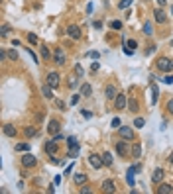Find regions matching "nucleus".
Masks as SVG:
<instances>
[{
  "mask_svg": "<svg viewBox=\"0 0 173 194\" xmlns=\"http://www.w3.org/2000/svg\"><path fill=\"white\" fill-rule=\"evenodd\" d=\"M128 110H132V112H136V110H138V102L134 100V98H132V100H128Z\"/></svg>",
  "mask_w": 173,
  "mask_h": 194,
  "instance_id": "obj_26",
  "label": "nucleus"
},
{
  "mask_svg": "<svg viewBox=\"0 0 173 194\" xmlns=\"http://www.w3.org/2000/svg\"><path fill=\"white\" fill-rule=\"evenodd\" d=\"M67 145H69V149H73V147H79V141L75 139V137H67Z\"/></svg>",
  "mask_w": 173,
  "mask_h": 194,
  "instance_id": "obj_24",
  "label": "nucleus"
},
{
  "mask_svg": "<svg viewBox=\"0 0 173 194\" xmlns=\"http://www.w3.org/2000/svg\"><path fill=\"white\" fill-rule=\"evenodd\" d=\"M41 92H43V96H46V98H51V96H53V92H51V86H49V84H43V86H41Z\"/></svg>",
  "mask_w": 173,
  "mask_h": 194,
  "instance_id": "obj_21",
  "label": "nucleus"
},
{
  "mask_svg": "<svg viewBox=\"0 0 173 194\" xmlns=\"http://www.w3.org/2000/svg\"><path fill=\"white\" fill-rule=\"evenodd\" d=\"M116 151L120 157H128V155H132V149H128V145L124 143V141H120V143L116 145Z\"/></svg>",
  "mask_w": 173,
  "mask_h": 194,
  "instance_id": "obj_6",
  "label": "nucleus"
},
{
  "mask_svg": "<svg viewBox=\"0 0 173 194\" xmlns=\"http://www.w3.org/2000/svg\"><path fill=\"white\" fill-rule=\"evenodd\" d=\"M77 155H79V147H73V149H69V157H71V159H75Z\"/></svg>",
  "mask_w": 173,
  "mask_h": 194,
  "instance_id": "obj_33",
  "label": "nucleus"
},
{
  "mask_svg": "<svg viewBox=\"0 0 173 194\" xmlns=\"http://www.w3.org/2000/svg\"><path fill=\"white\" fill-rule=\"evenodd\" d=\"M140 155H142V145L134 143V145H132V155H130V157H134V159H140Z\"/></svg>",
  "mask_w": 173,
  "mask_h": 194,
  "instance_id": "obj_17",
  "label": "nucleus"
},
{
  "mask_svg": "<svg viewBox=\"0 0 173 194\" xmlns=\"http://www.w3.org/2000/svg\"><path fill=\"white\" fill-rule=\"evenodd\" d=\"M8 57L12 59V61H18V53H16L14 49H12V51H8Z\"/></svg>",
  "mask_w": 173,
  "mask_h": 194,
  "instance_id": "obj_36",
  "label": "nucleus"
},
{
  "mask_svg": "<svg viewBox=\"0 0 173 194\" xmlns=\"http://www.w3.org/2000/svg\"><path fill=\"white\" fill-rule=\"evenodd\" d=\"M73 181H75V184H85V182H87V175L79 173V175H75V176H73Z\"/></svg>",
  "mask_w": 173,
  "mask_h": 194,
  "instance_id": "obj_19",
  "label": "nucleus"
},
{
  "mask_svg": "<svg viewBox=\"0 0 173 194\" xmlns=\"http://www.w3.org/2000/svg\"><path fill=\"white\" fill-rule=\"evenodd\" d=\"M46 153H49V155H55L57 153V141L55 139L46 141Z\"/></svg>",
  "mask_w": 173,
  "mask_h": 194,
  "instance_id": "obj_9",
  "label": "nucleus"
},
{
  "mask_svg": "<svg viewBox=\"0 0 173 194\" xmlns=\"http://www.w3.org/2000/svg\"><path fill=\"white\" fill-rule=\"evenodd\" d=\"M89 57H91V59H99L100 53H99V51H91V53H89Z\"/></svg>",
  "mask_w": 173,
  "mask_h": 194,
  "instance_id": "obj_38",
  "label": "nucleus"
},
{
  "mask_svg": "<svg viewBox=\"0 0 173 194\" xmlns=\"http://www.w3.org/2000/svg\"><path fill=\"white\" fill-rule=\"evenodd\" d=\"M16 151H30V145L28 143H18L16 145Z\"/></svg>",
  "mask_w": 173,
  "mask_h": 194,
  "instance_id": "obj_32",
  "label": "nucleus"
},
{
  "mask_svg": "<svg viewBox=\"0 0 173 194\" xmlns=\"http://www.w3.org/2000/svg\"><path fill=\"white\" fill-rule=\"evenodd\" d=\"M102 161H104V165H106V167H110L112 165V155L106 151V153H102Z\"/></svg>",
  "mask_w": 173,
  "mask_h": 194,
  "instance_id": "obj_23",
  "label": "nucleus"
},
{
  "mask_svg": "<svg viewBox=\"0 0 173 194\" xmlns=\"http://www.w3.org/2000/svg\"><path fill=\"white\" fill-rule=\"evenodd\" d=\"M91 90H93V88H91V84H89V83H85V84L81 86V92H83V96H91Z\"/></svg>",
  "mask_w": 173,
  "mask_h": 194,
  "instance_id": "obj_22",
  "label": "nucleus"
},
{
  "mask_svg": "<svg viewBox=\"0 0 173 194\" xmlns=\"http://www.w3.org/2000/svg\"><path fill=\"white\" fill-rule=\"evenodd\" d=\"M91 71H99V63H93L91 65Z\"/></svg>",
  "mask_w": 173,
  "mask_h": 194,
  "instance_id": "obj_50",
  "label": "nucleus"
},
{
  "mask_svg": "<svg viewBox=\"0 0 173 194\" xmlns=\"http://www.w3.org/2000/svg\"><path fill=\"white\" fill-rule=\"evenodd\" d=\"M81 192H83V194H89V192H91V188H89V186H83Z\"/></svg>",
  "mask_w": 173,
  "mask_h": 194,
  "instance_id": "obj_48",
  "label": "nucleus"
},
{
  "mask_svg": "<svg viewBox=\"0 0 173 194\" xmlns=\"http://www.w3.org/2000/svg\"><path fill=\"white\" fill-rule=\"evenodd\" d=\"M154 18H155V22H157V24H165V22H167V16H165V12H163L161 8L154 12Z\"/></svg>",
  "mask_w": 173,
  "mask_h": 194,
  "instance_id": "obj_11",
  "label": "nucleus"
},
{
  "mask_svg": "<svg viewBox=\"0 0 173 194\" xmlns=\"http://www.w3.org/2000/svg\"><path fill=\"white\" fill-rule=\"evenodd\" d=\"M77 102H79V94H75L73 98H71V104H77Z\"/></svg>",
  "mask_w": 173,
  "mask_h": 194,
  "instance_id": "obj_49",
  "label": "nucleus"
},
{
  "mask_svg": "<svg viewBox=\"0 0 173 194\" xmlns=\"http://www.w3.org/2000/svg\"><path fill=\"white\" fill-rule=\"evenodd\" d=\"M104 96H106L108 100H116V96H118V92H116V86H106L104 88Z\"/></svg>",
  "mask_w": 173,
  "mask_h": 194,
  "instance_id": "obj_10",
  "label": "nucleus"
},
{
  "mask_svg": "<svg viewBox=\"0 0 173 194\" xmlns=\"http://www.w3.org/2000/svg\"><path fill=\"white\" fill-rule=\"evenodd\" d=\"M49 55H51V53H49V49H47L46 45H41V57H43V59L47 61V59H49Z\"/></svg>",
  "mask_w": 173,
  "mask_h": 194,
  "instance_id": "obj_31",
  "label": "nucleus"
},
{
  "mask_svg": "<svg viewBox=\"0 0 173 194\" xmlns=\"http://www.w3.org/2000/svg\"><path fill=\"white\" fill-rule=\"evenodd\" d=\"M171 12H173V6H171Z\"/></svg>",
  "mask_w": 173,
  "mask_h": 194,
  "instance_id": "obj_53",
  "label": "nucleus"
},
{
  "mask_svg": "<svg viewBox=\"0 0 173 194\" xmlns=\"http://www.w3.org/2000/svg\"><path fill=\"white\" fill-rule=\"evenodd\" d=\"M167 110H169L171 114H173V100H169V102H167Z\"/></svg>",
  "mask_w": 173,
  "mask_h": 194,
  "instance_id": "obj_47",
  "label": "nucleus"
},
{
  "mask_svg": "<svg viewBox=\"0 0 173 194\" xmlns=\"http://www.w3.org/2000/svg\"><path fill=\"white\" fill-rule=\"evenodd\" d=\"M47 131L51 133V135H55V133H59V122L51 120V122H49V125H47Z\"/></svg>",
  "mask_w": 173,
  "mask_h": 194,
  "instance_id": "obj_15",
  "label": "nucleus"
},
{
  "mask_svg": "<svg viewBox=\"0 0 173 194\" xmlns=\"http://www.w3.org/2000/svg\"><path fill=\"white\" fill-rule=\"evenodd\" d=\"M53 139H55V141H57V143H59V141H61V139H65V137L61 135V133H55V135H53Z\"/></svg>",
  "mask_w": 173,
  "mask_h": 194,
  "instance_id": "obj_46",
  "label": "nucleus"
},
{
  "mask_svg": "<svg viewBox=\"0 0 173 194\" xmlns=\"http://www.w3.org/2000/svg\"><path fill=\"white\" fill-rule=\"evenodd\" d=\"M110 125H112V128H116V130H118V128H120V120H118V118H114V120H112V124H110Z\"/></svg>",
  "mask_w": 173,
  "mask_h": 194,
  "instance_id": "obj_40",
  "label": "nucleus"
},
{
  "mask_svg": "<svg viewBox=\"0 0 173 194\" xmlns=\"http://www.w3.org/2000/svg\"><path fill=\"white\" fill-rule=\"evenodd\" d=\"M28 41H30V43H34V45H37V41H40V39H37V35H35V33H28Z\"/></svg>",
  "mask_w": 173,
  "mask_h": 194,
  "instance_id": "obj_30",
  "label": "nucleus"
},
{
  "mask_svg": "<svg viewBox=\"0 0 173 194\" xmlns=\"http://www.w3.org/2000/svg\"><path fill=\"white\" fill-rule=\"evenodd\" d=\"M130 4H132V0H120V2H118V8H120V10H126Z\"/></svg>",
  "mask_w": 173,
  "mask_h": 194,
  "instance_id": "obj_25",
  "label": "nucleus"
},
{
  "mask_svg": "<svg viewBox=\"0 0 173 194\" xmlns=\"http://www.w3.org/2000/svg\"><path fill=\"white\" fill-rule=\"evenodd\" d=\"M47 84H49L51 88H57L59 84H61V79H59L57 73H49V74H47Z\"/></svg>",
  "mask_w": 173,
  "mask_h": 194,
  "instance_id": "obj_4",
  "label": "nucleus"
},
{
  "mask_svg": "<svg viewBox=\"0 0 173 194\" xmlns=\"http://www.w3.org/2000/svg\"><path fill=\"white\" fill-rule=\"evenodd\" d=\"M2 131H4L8 137H16V128L10 125V124H4V125H2Z\"/></svg>",
  "mask_w": 173,
  "mask_h": 194,
  "instance_id": "obj_12",
  "label": "nucleus"
},
{
  "mask_svg": "<svg viewBox=\"0 0 173 194\" xmlns=\"http://www.w3.org/2000/svg\"><path fill=\"white\" fill-rule=\"evenodd\" d=\"M157 98H159V88H157L155 84H152V104H155Z\"/></svg>",
  "mask_w": 173,
  "mask_h": 194,
  "instance_id": "obj_20",
  "label": "nucleus"
},
{
  "mask_svg": "<svg viewBox=\"0 0 173 194\" xmlns=\"http://www.w3.org/2000/svg\"><path fill=\"white\" fill-rule=\"evenodd\" d=\"M126 45L130 47V49H136V47H138V43L134 41V39H128V41H126Z\"/></svg>",
  "mask_w": 173,
  "mask_h": 194,
  "instance_id": "obj_35",
  "label": "nucleus"
},
{
  "mask_svg": "<svg viewBox=\"0 0 173 194\" xmlns=\"http://www.w3.org/2000/svg\"><path fill=\"white\" fill-rule=\"evenodd\" d=\"M157 69L163 71V73H169L173 71V59H167V57H161L157 59Z\"/></svg>",
  "mask_w": 173,
  "mask_h": 194,
  "instance_id": "obj_1",
  "label": "nucleus"
},
{
  "mask_svg": "<svg viewBox=\"0 0 173 194\" xmlns=\"http://www.w3.org/2000/svg\"><path fill=\"white\" fill-rule=\"evenodd\" d=\"M35 163H37L35 157H34V155H30V151H26V155H22V165H24L26 169L28 167H34Z\"/></svg>",
  "mask_w": 173,
  "mask_h": 194,
  "instance_id": "obj_3",
  "label": "nucleus"
},
{
  "mask_svg": "<svg viewBox=\"0 0 173 194\" xmlns=\"http://www.w3.org/2000/svg\"><path fill=\"white\" fill-rule=\"evenodd\" d=\"M28 55H30V57L34 59V63H40V61H37V55L34 53V51H30V49H28Z\"/></svg>",
  "mask_w": 173,
  "mask_h": 194,
  "instance_id": "obj_41",
  "label": "nucleus"
},
{
  "mask_svg": "<svg viewBox=\"0 0 173 194\" xmlns=\"http://www.w3.org/2000/svg\"><path fill=\"white\" fill-rule=\"evenodd\" d=\"M118 131L124 139H134V131H132V128H128V125H120Z\"/></svg>",
  "mask_w": 173,
  "mask_h": 194,
  "instance_id": "obj_7",
  "label": "nucleus"
},
{
  "mask_svg": "<svg viewBox=\"0 0 173 194\" xmlns=\"http://www.w3.org/2000/svg\"><path fill=\"white\" fill-rule=\"evenodd\" d=\"M157 192H159V194H171L173 192V186L171 184H161L159 188H157Z\"/></svg>",
  "mask_w": 173,
  "mask_h": 194,
  "instance_id": "obj_18",
  "label": "nucleus"
},
{
  "mask_svg": "<svg viewBox=\"0 0 173 194\" xmlns=\"http://www.w3.org/2000/svg\"><path fill=\"white\" fill-rule=\"evenodd\" d=\"M122 51H124L126 55H132L134 53V49H130V47H122Z\"/></svg>",
  "mask_w": 173,
  "mask_h": 194,
  "instance_id": "obj_44",
  "label": "nucleus"
},
{
  "mask_svg": "<svg viewBox=\"0 0 173 194\" xmlns=\"http://www.w3.org/2000/svg\"><path fill=\"white\" fill-rule=\"evenodd\" d=\"M75 73H77L79 77H83V67L81 65H75Z\"/></svg>",
  "mask_w": 173,
  "mask_h": 194,
  "instance_id": "obj_39",
  "label": "nucleus"
},
{
  "mask_svg": "<svg viewBox=\"0 0 173 194\" xmlns=\"http://www.w3.org/2000/svg\"><path fill=\"white\" fill-rule=\"evenodd\" d=\"M128 173H132V175H136V173H142V165H132L130 169H128Z\"/></svg>",
  "mask_w": 173,
  "mask_h": 194,
  "instance_id": "obj_27",
  "label": "nucleus"
},
{
  "mask_svg": "<svg viewBox=\"0 0 173 194\" xmlns=\"http://www.w3.org/2000/svg\"><path fill=\"white\" fill-rule=\"evenodd\" d=\"M112 28H114V29H120V28H122V24H120V22L116 20V22H112V24H110Z\"/></svg>",
  "mask_w": 173,
  "mask_h": 194,
  "instance_id": "obj_42",
  "label": "nucleus"
},
{
  "mask_svg": "<svg viewBox=\"0 0 173 194\" xmlns=\"http://www.w3.org/2000/svg\"><path fill=\"white\" fill-rule=\"evenodd\" d=\"M10 32V26H2V35H8Z\"/></svg>",
  "mask_w": 173,
  "mask_h": 194,
  "instance_id": "obj_43",
  "label": "nucleus"
},
{
  "mask_svg": "<svg viewBox=\"0 0 173 194\" xmlns=\"http://www.w3.org/2000/svg\"><path fill=\"white\" fill-rule=\"evenodd\" d=\"M144 33H146V35H152V33H154L152 24H149V22H146V24H144Z\"/></svg>",
  "mask_w": 173,
  "mask_h": 194,
  "instance_id": "obj_28",
  "label": "nucleus"
},
{
  "mask_svg": "<svg viewBox=\"0 0 173 194\" xmlns=\"http://www.w3.org/2000/svg\"><path fill=\"white\" fill-rule=\"evenodd\" d=\"M35 133H37V131H35V128H26V135H28V137H34Z\"/></svg>",
  "mask_w": 173,
  "mask_h": 194,
  "instance_id": "obj_34",
  "label": "nucleus"
},
{
  "mask_svg": "<svg viewBox=\"0 0 173 194\" xmlns=\"http://www.w3.org/2000/svg\"><path fill=\"white\" fill-rule=\"evenodd\" d=\"M157 4H159V6H163V4H165V0H157Z\"/></svg>",
  "mask_w": 173,
  "mask_h": 194,
  "instance_id": "obj_51",
  "label": "nucleus"
},
{
  "mask_svg": "<svg viewBox=\"0 0 173 194\" xmlns=\"http://www.w3.org/2000/svg\"><path fill=\"white\" fill-rule=\"evenodd\" d=\"M163 80H165V83H167V84H173V74H169V77H165Z\"/></svg>",
  "mask_w": 173,
  "mask_h": 194,
  "instance_id": "obj_45",
  "label": "nucleus"
},
{
  "mask_svg": "<svg viewBox=\"0 0 173 194\" xmlns=\"http://www.w3.org/2000/svg\"><path fill=\"white\" fill-rule=\"evenodd\" d=\"M102 190H104V192H116V186H114V182H112V181H104V182H102Z\"/></svg>",
  "mask_w": 173,
  "mask_h": 194,
  "instance_id": "obj_16",
  "label": "nucleus"
},
{
  "mask_svg": "<svg viewBox=\"0 0 173 194\" xmlns=\"http://www.w3.org/2000/svg\"><path fill=\"white\" fill-rule=\"evenodd\" d=\"M132 176H134L132 173H128V175H126V181H128V184H130V186H134V178H132Z\"/></svg>",
  "mask_w": 173,
  "mask_h": 194,
  "instance_id": "obj_37",
  "label": "nucleus"
},
{
  "mask_svg": "<svg viewBox=\"0 0 173 194\" xmlns=\"http://www.w3.org/2000/svg\"><path fill=\"white\" fill-rule=\"evenodd\" d=\"M53 61H55L57 65H63V63H65V53H61V49H57L55 53H53Z\"/></svg>",
  "mask_w": 173,
  "mask_h": 194,
  "instance_id": "obj_14",
  "label": "nucleus"
},
{
  "mask_svg": "<svg viewBox=\"0 0 173 194\" xmlns=\"http://www.w3.org/2000/svg\"><path fill=\"white\" fill-rule=\"evenodd\" d=\"M89 165H91L93 169H100V167L104 165L102 155H91V157H89Z\"/></svg>",
  "mask_w": 173,
  "mask_h": 194,
  "instance_id": "obj_2",
  "label": "nucleus"
},
{
  "mask_svg": "<svg viewBox=\"0 0 173 194\" xmlns=\"http://www.w3.org/2000/svg\"><path fill=\"white\" fill-rule=\"evenodd\" d=\"M134 125H136V128H144L146 120H144V118H136V120H134Z\"/></svg>",
  "mask_w": 173,
  "mask_h": 194,
  "instance_id": "obj_29",
  "label": "nucleus"
},
{
  "mask_svg": "<svg viewBox=\"0 0 173 194\" xmlns=\"http://www.w3.org/2000/svg\"><path fill=\"white\" fill-rule=\"evenodd\" d=\"M163 175H165L163 169H155L154 175H152V181H154V182H161V181H163Z\"/></svg>",
  "mask_w": 173,
  "mask_h": 194,
  "instance_id": "obj_13",
  "label": "nucleus"
},
{
  "mask_svg": "<svg viewBox=\"0 0 173 194\" xmlns=\"http://www.w3.org/2000/svg\"><path fill=\"white\" fill-rule=\"evenodd\" d=\"M169 163H173V153H171V155H169Z\"/></svg>",
  "mask_w": 173,
  "mask_h": 194,
  "instance_id": "obj_52",
  "label": "nucleus"
},
{
  "mask_svg": "<svg viewBox=\"0 0 173 194\" xmlns=\"http://www.w3.org/2000/svg\"><path fill=\"white\" fill-rule=\"evenodd\" d=\"M67 33H69L71 39H79V37H81V28L79 26H69V28H67Z\"/></svg>",
  "mask_w": 173,
  "mask_h": 194,
  "instance_id": "obj_8",
  "label": "nucleus"
},
{
  "mask_svg": "<svg viewBox=\"0 0 173 194\" xmlns=\"http://www.w3.org/2000/svg\"><path fill=\"white\" fill-rule=\"evenodd\" d=\"M126 106H128V98H126L124 94H118L116 100H114V108H116V110H124Z\"/></svg>",
  "mask_w": 173,
  "mask_h": 194,
  "instance_id": "obj_5",
  "label": "nucleus"
}]
</instances>
